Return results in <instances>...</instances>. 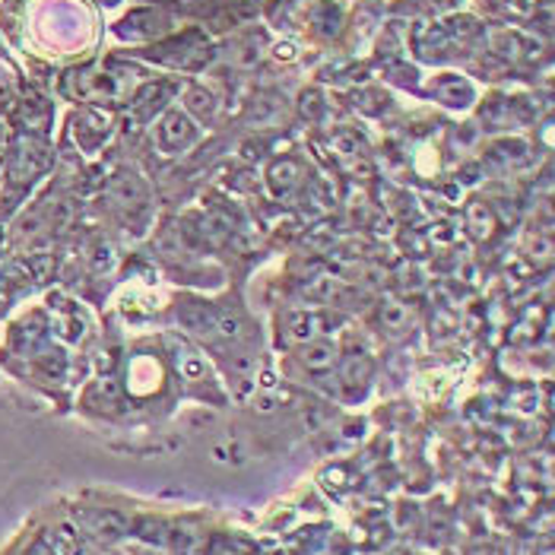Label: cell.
<instances>
[{
    "label": "cell",
    "instance_id": "1",
    "mask_svg": "<svg viewBox=\"0 0 555 555\" xmlns=\"http://www.w3.org/2000/svg\"><path fill=\"white\" fill-rule=\"evenodd\" d=\"M194 137V128H191V121L181 115V112H171L169 118L163 121V130H159V140L169 146V150H175L178 143H188Z\"/></svg>",
    "mask_w": 555,
    "mask_h": 555
},
{
    "label": "cell",
    "instance_id": "2",
    "mask_svg": "<svg viewBox=\"0 0 555 555\" xmlns=\"http://www.w3.org/2000/svg\"><path fill=\"white\" fill-rule=\"evenodd\" d=\"M305 365L321 372V369H331L334 365V346L331 343H311L305 349Z\"/></svg>",
    "mask_w": 555,
    "mask_h": 555
}]
</instances>
